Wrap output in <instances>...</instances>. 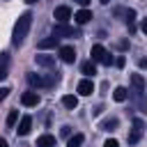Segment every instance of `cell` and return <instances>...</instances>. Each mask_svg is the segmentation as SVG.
Wrapping results in <instances>:
<instances>
[{
    "instance_id": "ffe728a7",
    "label": "cell",
    "mask_w": 147,
    "mask_h": 147,
    "mask_svg": "<svg viewBox=\"0 0 147 147\" xmlns=\"http://www.w3.org/2000/svg\"><path fill=\"white\" fill-rule=\"evenodd\" d=\"M80 71H83L85 76H94V74H96V67H94V62H92V60H87V62H83V64H80Z\"/></svg>"
},
{
    "instance_id": "5b68a950",
    "label": "cell",
    "mask_w": 147,
    "mask_h": 147,
    "mask_svg": "<svg viewBox=\"0 0 147 147\" xmlns=\"http://www.w3.org/2000/svg\"><path fill=\"white\" fill-rule=\"evenodd\" d=\"M53 18H55L57 23H67V21L71 18V9H69L67 5H60V7H55V11H53Z\"/></svg>"
},
{
    "instance_id": "7c38bea8",
    "label": "cell",
    "mask_w": 147,
    "mask_h": 147,
    "mask_svg": "<svg viewBox=\"0 0 147 147\" xmlns=\"http://www.w3.org/2000/svg\"><path fill=\"white\" fill-rule=\"evenodd\" d=\"M9 76V53H0V80Z\"/></svg>"
},
{
    "instance_id": "52a82bcc",
    "label": "cell",
    "mask_w": 147,
    "mask_h": 147,
    "mask_svg": "<svg viewBox=\"0 0 147 147\" xmlns=\"http://www.w3.org/2000/svg\"><path fill=\"white\" fill-rule=\"evenodd\" d=\"M30 129H32V117H30V115H23V117L18 119V129H16V133H18V136H28Z\"/></svg>"
},
{
    "instance_id": "2e32d148",
    "label": "cell",
    "mask_w": 147,
    "mask_h": 147,
    "mask_svg": "<svg viewBox=\"0 0 147 147\" xmlns=\"http://www.w3.org/2000/svg\"><path fill=\"white\" fill-rule=\"evenodd\" d=\"M126 28L129 32H136V9H126Z\"/></svg>"
},
{
    "instance_id": "f1b7e54d",
    "label": "cell",
    "mask_w": 147,
    "mask_h": 147,
    "mask_svg": "<svg viewBox=\"0 0 147 147\" xmlns=\"http://www.w3.org/2000/svg\"><path fill=\"white\" fill-rule=\"evenodd\" d=\"M138 64H140V69H147V60H145V57H142V60H140Z\"/></svg>"
},
{
    "instance_id": "ba28073f",
    "label": "cell",
    "mask_w": 147,
    "mask_h": 147,
    "mask_svg": "<svg viewBox=\"0 0 147 147\" xmlns=\"http://www.w3.org/2000/svg\"><path fill=\"white\" fill-rule=\"evenodd\" d=\"M60 60L67 62V64H71V62L76 60V51H74V46H60Z\"/></svg>"
},
{
    "instance_id": "44dd1931",
    "label": "cell",
    "mask_w": 147,
    "mask_h": 147,
    "mask_svg": "<svg viewBox=\"0 0 147 147\" xmlns=\"http://www.w3.org/2000/svg\"><path fill=\"white\" fill-rule=\"evenodd\" d=\"M25 78H28V83H30L32 87H44V78H41V76H37V74H28Z\"/></svg>"
},
{
    "instance_id": "7402d4cb",
    "label": "cell",
    "mask_w": 147,
    "mask_h": 147,
    "mask_svg": "<svg viewBox=\"0 0 147 147\" xmlns=\"http://www.w3.org/2000/svg\"><path fill=\"white\" fill-rule=\"evenodd\" d=\"M16 122H18V110H9V115H7V129H14Z\"/></svg>"
},
{
    "instance_id": "9a60e30c",
    "label": "cell",
    "mask_w": 147,
    "mask_h": 147,
    "mask_svg": "<svg viewBox=\"0 0 147 147\" xmlns=\"http://www.w3.org/2000/svg\"><path fill=\"white\" fill-rule=\"evenodd\" d=\"M117 126H119V119L117 117H108V119L101 122V131H115Z\"/></svg>"
},
{
    "instance_id": "4fadbf2b",
    "label": "cell",
    "mask_w": 147,
    "mask_h": 147,
    "mask_svg": "<svg viewBox=\"0 0 147 147\" xmlns=\"http://www.w3.org/2000/svg\"><path fill=\"white\" fill-rule=\"evenodd\" d=\"M37 147H55V136L51 133H44L37 138Z\"/></svg>"
},
{
    "instance_id": "ac0fdd59",
    "label": "cell",
    "mask_w": 147,
    "mask_h": 147,
    "mask_svg": "<svg viewBox=\"0 0 147 147\" xmlns=\"http://www.w3.org/2000/svg\"><path fill=\"white\" fill-rule=\"evenodd\" d=\"M62 106L69 108V110H74V108L78 106V99H76L74 94H64V96H62Z\"/></svg>"
},
{
    "instance_id": "8992f818",
    "label": "cell",
    "mask_w": 147,
    "mask_h": 147,
    "mask_svg": "<svg viewBox=\"0 0 147 147\" xmlns=\"http://www.w3.org/2000/svg\"><path fill=\"white\" fill-rule=\"evenodd\" d=\"M39 101H41V99H39V94H37V92H23V94H21V103H23V106H28V108L39 106Z\"/></svg>"
},
{
    "instance_id": "4dcf8cb0",
    "label": "cell",
    "mask_w": 147,
    "mask_h": 147,
    "mask_svg": "<svg viewBox=\"0 0 147 147\" xmlns=\"http://www.w3.org/2000/svg\"><path fill=\"white\" fill-rule=\"evenodd\" d=\"M108 2H110V0H101V5H108Z\"/></svg>"
},
{
    "instance_id": "277c9868",
    "label": "cell",
    "mask_w": 147,
    "mask_h": 147,
    "mask_svg": "<svg viewBox=\"0 0 147 147\" xmlns=\"http://www.w3.org/2000/svg\"><path fill=\"white\" fill-rule=\"evenodd\" d=\"M142 131H145V124H142V119H133V129H131V133H129V145H136L138 140H140V136H142Z\"/></svg>"
},
{
    "instance_id": "d4e9b609",
    "label": "cell",
    "mask_w": 147,
    "mask_h": 147,
    "mask_svg": "<svg viewBox=\"0 0 147 147\" xmlns=\"http://www.w3.org/2000/svg\"><path fill=\"white\" fill-rule=\"evenodd\" d=\"M69 133H71V129H69V126H62V136H64V138H69Z\"/></svg>"
},
{
    "instance_id": "8fae6325",
    "label": "cell",
    "mask_w": 147,
    "mask_h": 147,
    "mask_svg": "<svg viewBox=\"0 0 147 147\" xmlns=\"http://www.w3.org/2000/svg\"><path fill=\"white\" fill-rule=\"evenodd\" d=\"M74 18H76V23H78V25H85V23H90V18H92V11L83 7V9H78V11L74 14Z\"/></svg>"
},
{
    "instance_id": "1f68e13d",
    "label": "cell",
    "mask_w": 147,
    "mask_h": 147,
    "mask_svg": "<svg viewBox=\"0 0 147 147\" xmlns=\"http://www.w3.org/2000/svg\"><path fill=\"white\" fill-rule=\"evenodd\" d=\"M25 2H28V5H32V2H37V0H25Z\"/></svg>"
},
{
    "instance_id": "83f0119b",
    "label": "cell",
    "mask_w": 147,
    "mask_h": 147,
    "mask_svg": "<svg viewBox=\"0 0 147 147\" xmlns=\"http://www.w3.org/2000/svg\"><path fill=\"white\" fill-rule=\"evenodd\" d=\"M74 2H78L80 7H87V5H90V0H74Z\"/></svg>"
},
{
    "instance_id": "d6986e66",
    "label": "cell",
    "mask_w": 147,
    "mask_h": 147,
    "mask_svg": "<svg viewBox=\"0 0 147 147\" xmlns=\"http://www.w3.org/2000/svg\"><path fill=\"white\" fill-rule=\"evenodd\" d=\"M83 142H85V136H83V133H76V136H69L67 147H80Z\"/></svg>"
},
{
    "instance_id": "7a4b0ae2",
    "label": "cell",
    "mask_w": 147,
    "mask_h": 147,
    "mask_svg": "<svg viewBox=\"0 0 147 147\" xmlns=\"http://www.w3.org/2000/svg\"><path fill=\"white\" fill-rule=\"evenodd\" d=\"M90 55H92V62H99V64H113V55H110L101 44H94L92 51H90Z\"/></svg>"
},
{
    "instance_id": "9c48e42d",
    "label": "cell",
    "mask_w": 147,
    "mask_h": 147,
    "mask_svg": "<svg viewBox=\"0 0 147 147\" xmlns=\"http://www.w3.org/2000/svg\"><path fill=\"white\" fill-rule=\"evenodd\" d=\"M76 90H78V94H80V96H90V94L94 92V83H92L90 78H83V80L78 83V87H76Z\"/></svg>"
},
{
    "instance_id": "5bb4252c",
    "label": "cell",
    "mask_w": 147,
    "mask_h": 147,
    "mask_svg": "<svg viewBox=\"0 0 147 147\" xmlns=\"http://www.w3.org/2000/svg\"><path fill=\"white\" fill-rule=\"evenodd\" d=\"M34 62L39 67H53L55 64V57L53 55H34Z\"/></svg>"
},
{
    "instance_id": "603a6c76",
    "label": "cell",
    "mask_w": 147,
    "mask_h": 147,
    "mask_svg": "<svg viewBox=\"0 0 147 147\" xmlns=\"http://www.w3.org/2000/svg\"><path fill=\"white\" fill-rule=\"evenodd\" d=\"M103 147H119V142H117L115 138H108V140L103 142Z\"/></svg>"
},
{
    "instance_id": "cb8c5ba5",
    "label": "cell",
    "mask_w": 147,
    "mask_h": 147,
    "mask_svg": "<svg viewBox=\"0 0 147 147\" xmlns=\"http://www.w3.org/2000/svg\"><path fill=\"white\" fill-rule=\"evenodd\" d=\"M7 94H9V87H0V103L7 99Z\"/></svg>"
},
{
    "instance_id": "3957f363",
    "label": "cell",
    "mask_w": 147,
    "mask_h": 147,
    "mask_svg": "<svg viewBox=\"0 0 147 147\" xmlns=\"http://www.w3.org/2000/svg\"><path fill=\"white\" fill-rule=\"evenodd\" d=\"M53 37H80V30L78 28H71L67 23H55L53 25Z\"/></svg>"
},
{
    "instance_id": "f546056e",
    "label": "cell",
    "mask_w": 147,
    "mask_h": 147,
    "mask_svg": "<svg viewBox=\"0 0 147 147\" xmlns=\"http://www.w3.org/2000/svg\"><path fill=\"white\" fill-rule=\"evenodd\" d=\"M0 147H9V145H7V140H5V138H0Z\"/></svg>"
},
{
    "instance_id": "e0dca14e",
    "label": "cell",
    "mask_w": 147,
    "mask_h": 147,
    "mask_svg": "<svg viewBox=\"0 0 147 147\" xmlns=\"http://www.w3.org/2000/svg\"><path fill=\"white\" fill-rule=\"evenodd\" d=\"M113 99H115V101H119V103H122V101H126V99H129V90H126V87H115Z\"/></svg>"
},
{
    "instance_id": "30bf717a",
    "label": "cell",
    "mask_w": 147,
    "mask_h": 147,
    "mask_svg": "<svg viewBox=\"0 0 147 147\" xmlns=\"http://www.w3.org/2000/svg\"><path fill=\"white\" fill-rule=\"evenodd\" d=\"M57 44H60V39L51 34V37H46V39H39V41H37V48H39V51H46V48H55Z\"/></svg>"
},
{
    "instance_id": "484cf974",
    "label": "cell",
    "mask_w": 147,
    "mask_h": 147,
    "mask_svg": "<svg viewBox=\"0 0 147 147\" xmlns=\"http://www.w3.org/2000/svg\"><path fill=\"white\" fill-rule=\"evenodd\" d=\"M140 30L147 34V18H142V23H140Z\"/></svg>"
},
{
    "instance_id": "6da1fadb",
    "label": "cell",
    "mask_w": 147,
    "mask_h": 147,
    "mask_svg": "<svg viewBox=\"0 0 147 147\" xmlns=\"http://www.w3.org/2000/svg\"><path fill=\"white\" fill-rule=\"evenodd\" d=\"M30 25H32V14H30V11H23V14L18 16V21L14 23V32H11V44H14V46H21V44H23V39H25L28 32H30Z\"/></svg>"
},
{
    "instance_id": "4316f807",
    "label": "cell",
    "mask_w": 147,
    "mask_h": 147,
    "mask_svg": "<svg viewBox=\"0 0 147 147\" xmlns=\"http://www.w3.org/2000/svg\"><path fill=\"white\" fill-rule=\"evenodd\" d=\"M124 62H126L124 57H117V60H115V64H117V67H124Z\"/></svg>"
}]
</instances>
